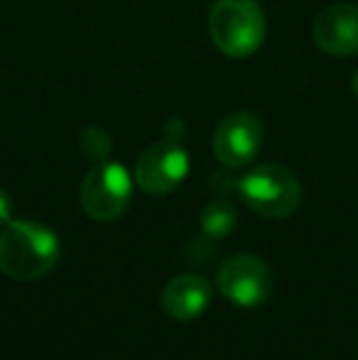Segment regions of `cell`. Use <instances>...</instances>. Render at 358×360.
I'll use <instances>...</instances> for the list:
<instances>
[{"instance_id":"11","label":"cell","mask_w":358,"mask_h":360,"mask_svg":"<svg viewBox=\"0 0 358 360\" xmlns=\"http://www.w3.org/2000/svg\"><path fill=\"white\" fill-rule=\"evenodd\" d=\"M79 147H82V155L87 157L91 165H101V162H106L110 157V135L106 133L103 128H98V125H89V128L82 130V135H79Z\"/></svg>"},{"instance_id":"3","label":"cell","mask_w":358,"mask_h":360,"mask_svg":"<svg viewBox=\"0 0 358 360\" xmlns=\"http://www.w3.org/2000/svg\"><path fill=\"white\" fill-rule=\"evenodd\" d=\"M238 194L263 218H290L302 204V184L295 172L275 162L258 165L238 181Z\"/></svg>"},{"instance_id":"4","label":"cell","mask_w":358,"mask_h":360,"mask_svg":"<svg viewBox=\"0 0 358 360\" xmlns=\"http://www.w3.org/2000/svg\"><path fill=\"white\" fill-rule=\"evenodd\" d=\"M133 201V176L120 162H101L82 184V206L89 218L101 223L115 221Z\"/></svg>"},{"instance_id":"13","label":"cell","mask_w":358,"mask_h":360,"mask_svg":"<svg viewBox=\"0 0 358 360\" xmlns=\"http://www.w3.org/2000/svg\"><path fill=\"white\" fill-rule=\"evenodd\" d=\"M351 89H354V96L358 98V69L354 72V79H351Z\"/></svg>"},{"instance_id":"9","label":"cell","mask_w":358,"mask_h":360,"mask_svg":"<svg viewBox=\"0 0 358 360\" xmlns=\"http://www.w3.org/2000/svg\"><path fill=\"white\" fill-rule=\"evenodd\" d=\"M214 287L206 277L186 272L177 275L162 289V309L174 321H194L209 309Z\"/></svg>"},{"instance_id":"7","label":"cell","mask_w":358,"mask_h":360,"mask_svg":"<svg viewBox=\"0 0 358 360\" xmlns=\"http://www.w3.org/2000/svg\"><path fill=\"white\" fill-rule=\"evenodd\" d=\"M263 140L265 133L260 120L253 113L238 110V113L226 115L216 125L211 147H214V155L221 165L229 167V169H241L258 157Z\"/></svg>"},{"instance_id":"8","label":"cell","mask_w":358,"mask_h":360,"mask_svg":"<svg viewBox=\"0 0 358 360\" xmlns=\"http://www.w3.org/2000/svg\"><path fill=\"white\" fill-rule=\"evenodd\" d=\"M312 39L331 57H356L358 54V5L334 3L324 8L312 25Z\"/></svg>"},{"instance_id":"2","label":"cell","mask_w":358,"mask_h":360,"mask_svg":"<svg viewBox=\"0 0 358 360\" xmlns=\"http://www.w3.org/2000/svg\"><path fill=\"white\" fill-rule=\"evenodd\" d=\"M268 20L255 0H216L209 10V37L221 54L245 59L265 42Z\"/></svg>"},{"instance_id":"6","label":"cell","mask_w":358,"mask_h":360,"mask_svg":"<svg viewBox=\"0 0 358 360\" xmlns=\"http://www.w3.org/2000/svg\"><path fill=\"white\" fill-rule=\"evenodd\" d=\"M272 270L263 257L253 252H238L219 267L216 287L231 304L241 309H255L272 294Z\"/></svg>"},{"instance_id":"12","label":"cell","mask_w":358,"mask_h":360,"mask_svg":"<svg viewBox=\"0 0 358 360\" xmlns=\"http://www.w3.org/2000/svg\"><path fill=\"white\" fill-rule=\"evenodd\" d=\"M13 221V199L5 189H0V228Z\"/></svg>"},{"instance_id":"5","label":"cell","mask_w":358,"mask_h":360,"mask_svg":"<svg viewBox=\"0 0 358 360\" xmlns=\"http://www.w3.org/2000/svg\"><path fill=\"white\" fill-rule=\"evenodd\" d=\"M189 174V155L174 135L153 143L135 162V184L150 196H167Z\"/></svg>"},{"instance_id":"1","label":"cell","mask_w":358,"mask_h":360,"mask_svg":"<svg viewBox=\"0 0 358 360\" xmlns=\"http://www.w3.org/2000/svg\"><path fill=\"white\" fill-rule=\"evenodd\" d=\"M59 255V236L44 223L13 218L0 231V272L10 280H39L57 267Z\"/></svg>"},{"instance_id":"10","label":"cell","mask_w":358,"mask_h":360,"mask_svg":"<svg viewBox=\"0 0 358 360\" xmlns=\"http://www.w3.org/2000/svg\"><path fill=\"white\" fill-rule=\"evenodd\" d=\"M236 221H238L236 209L229 204V201H221V199L209 201L199 216L201 231H204V236H209V238H226L236 228Z\"/></svg>"}]
</instances>
